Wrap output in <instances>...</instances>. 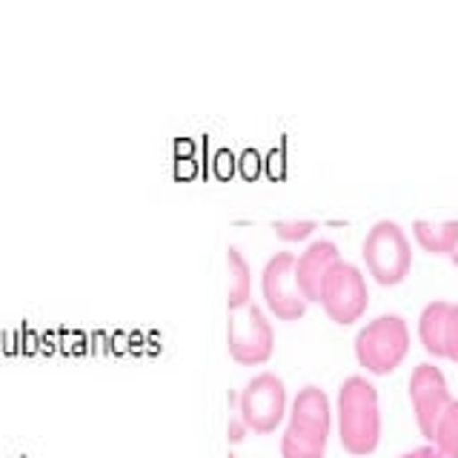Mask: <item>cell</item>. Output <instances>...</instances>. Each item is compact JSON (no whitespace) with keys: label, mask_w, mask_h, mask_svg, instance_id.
Masks as SVG:
<instances>
[{"label":"cell","mask_w":458,"mask_h":458,"mask_svg":"<svg viewBox=\"0 0 458 458\" xmlns=\"http://www.w3.org/2000/svg\"><path fill=\"white\" fill-rule=\"evenodd\" d=\"M338 438L341 447L352 455H369L378 447V393L361 376H350L338 390Z\"/></svg>","instance_id":"cell-1"},{"label":"cell","mask_w":458,"mask_h":458,"mask_svg":"<svg viewBox=\"0 0 458 458\" xmlns=\"http://www.w3.org/2000/svg\"><path fill=\"white\" fill-rule=\"evenodd\" d=\"M329 438V398L321 386H304L281 438V458H324Z\"/></svg>","instance_id":"cell-2"},{"label":"cell","mask_w":458,"mask_h":458,"mask_svg":"<svg viewBox=\"0 0 458 458\" xmlns=\"http://www.w3.org/2000/svg\"><path fill=\"white\" fill-rule=\"evenodd\" d=\"M410 350V329L398 315H378L355 335V358L372 376H390Z\"/></svg>","instance_id":"cell-3"},{"label":"cell","mask_w":458,"mask_h":458,"mask_svg":"<svg viewBox=\"0 0 458 458\" xmlns=\"http://www.w3.org/2000/svg\"><path fill=\"white\" fill-rule=\"evenodd\" d=\"M364 261L381 286H395L407 278L412 252L410 241L395 221H378L364 238Z\"/></svg>","instance_id":"cell-4"},{"label":"cell","mask_w":458,"mask_h":458,"mask_svg":"<svg viewBox=\"0 0 458 458\" xmlns=\"http://www.w3.org/2000/svg\"><path fill=\"white\" fill-rule=\"evenodd\" d=\"M318 304L327 310V315L335 324H352L367 312L369 295L361 269L350 261H335L329 267L327 278L321 284V301Z\"/></svg>","instance_id":"cell-5"},{"label":"cell","mask_w":458,"mask_h":458,"mask_svg":"<svg viewBox=\"0 0 458 458\" xmlns=\"http://www.w3.org/2000/svg\"><path fill=\"white\" fill-rule=\"evenodd\" d=\"M226 344L229 355L238 364H267L272 355V327L267 321L264 310L258 304H243L238 310H229V324H226Z\"/></svg>","instance_id":"cell-6"},{"label":"cell","mask_w":458,"mask_h":458,"mask_svg":"<svg viewBox=\"0 0 458 458\" xmlns=\"http://www.w3.org/2000/svg\"><path fill=\"white\" fill-rule=\"evenodd\" d=\"M286 412V386L276 372L255 376L238 395V415L252 433H272Z\"/></svg>","instance_id":"cell-7"},{"label":"cell","mask_w":458,"mask_h":458,"mask_svg":"<svg viewBox=\"0 0 458 458\" xmlns=\"http://www.w3.org/2000/svg\"><path fill=\"white\" fill-rule=\"evenodd\" d=\"M261 290L269 312L281 321H298L307 312L310 301L298 290L295 281V255L293 252H276L264 267Z\"/></svg>","instance_id":"cell-8"},{"label":"cell","mask_w":458,"mask_h":458,"mask_svg":"<svg viewBox=\"0 0 458 458\" xmlns=\"http://www.w3.org/2000/svg\"><path fill=\"white\" fill-rule=\"evenodd\" d=\"M410 401L415 410V421H419L421 436H433V427L444 407L450 404V390L444 381V372L436 364H419L410 376Z\"/></svg>","instance_id":"cell-9"},{"label":"cell","mask_w":458,"mask_h":458,"mask_svg":"<svg viewBox=\"0 0 458 458\" xmlns=\"http://www.w3.org/2000/svg\"><path fill=\"white\" fill-rule=\"evenodd\" d=\"M335 261H341L338 247L324 238L310 243L307 252H301V258H295V281L307 301H321V284Z\"/></svg>","instance_id":"cell-10"},{"label":"cell","mask_w":458,"mask_h":458,"mask_svg":"<svg viewBox=\"0 0 458 458\" xmlns=\"http://www.w3.org/2000/svg\"><path fill=\"white\" fill-rule=\"evenodd\" d=\"M450 315H453V304H447V301H433V304L424 307L419 318V338L424 344V350L436 358L447 355Z\"/></svg>","instance_id":"cell-11"},{"label":"cell","mask_w":458,"mask_h":458,"mask_svg":"<svg viewBox=\"0 0 458 458\" xmlns=\"http://www.w3.org/2000/svg\"><path fill=\"white\" fill-rule=\"evenodd\" d=\"M415 241L424 252L433 255H450L455 241H458V221H444V224H433V221H415Z\"/></svg>","instance_id":"cell-12"},{"label":"cell","mask_w":458,"mask_h":458,"mask_svg":"<svg viewBox=\"0 0 458 458\" xmlns=\"http://www.w3.org/2000/svg\"><path fill=\"white\" fill-rule=\"evenodd\" d=\"M226 267H229V286H226V304L229 310H238L243 304H250V264L243 261V255L238 247L226 250Z\"/></svg>","instance_id":"cell-13"},{"label":"cell","mask_w":458,"mask_h":458,"mask_svg":"<svg viewBox=\"0 0 458 458\" xmlns=\"http://www.w3.org/2000/svg\"><path fill=\"white\" fill-rule=\"evenodd\" d=\"M429 441L436 444V450L444 458H458V401L455 398H450V404L438 415Z\"/></svg>","instance_id":"cell-14"},{"label":"cell","mask_w":458,"mask_h":458,"mask_svg":"<svg viewBox=\"0 0 458 458\" xmlns=\"http://www.w3.org/2000/svg\"><path fill=\"white\" fill-rule=\"evenodd\" d=\"M272 229H276V235L281 241H304L312 235L315 221H276Z\"/></svg>","instance_id":"cell-15"},{"label":"cell","mask_w":458,"mask_h":458,"mask_svg":"<svg viewBox=\"0 0 458 458\" xmlns=\"http://www.w3.org/2000/svg\"><path fill=\"white\" fill-rule=\"evenodd\" d=\"M450 361L458 364V304H453V315H450V329H447V355Z\"/></svg>","instance_id":"cell-16"},{"label":"cell","mask_w":458,"mask_h":458,"mask_svg":"<svg viewBox=\"0 0 458 458\" xmlns=\"http://www.w3.org/2000/svg\"><path fill=\"white\" fill-rule=\"evenodd\" d=\"M226 433H229V441H233V444H241L243 441V436H247V424L241 421V415L229 419V429H226Z\"/></svg>","instance_id":"cell-17"},{"label":"cell","mask_w":458,"mask_h":458,"mask_svg":"<svg viewBox=\"0 0 458 458\" xmlns=\"http://www.w3.org/2000/svg\"><path fill=\"white\" fill-rule=\"evenodd\" d=\"M401 458H444L436 447H419V450H412L407 455H401Z\"/></svg>","instance_id":"cell-18"},{"label":"cell","mask_w":458,"mask_h":458,"mask_svg":"<svg viewBox=\"0 0 458 458\" xmlns=\"http://www.w3.org/2000/svg\"><path fill=\"white\" fill-rule=\"evenodd\" d=\"M450 261L458 267V241H455V247H453V252H450Z\"/></svg>","instance_id":"cell-19"},{"label":"cell","mask_w":458,"mask_h":458,"mask_svg":"<svg viewBox=\"0 0 458 458\" xmlns=\"http://www.w3.org/2000/svg\"><path fill=\"white\" fill-rule=\"evenodd\" d=\"M229 458H238V455H233V453H229Z\"/></svg>","instance_id":"cell-20"}]
</instances>
